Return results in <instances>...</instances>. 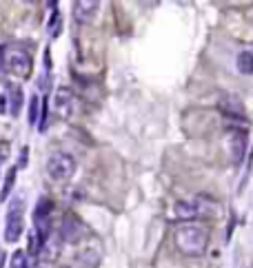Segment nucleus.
<instances>
[{
  "mask_svg": "<svg viewBox=\"0 0 253 268\" xmlns=\"http://www.w3.org/2000/svg\"><path fill=\"white\" fill-rule=\"evenodd\" d=\"M173 242H176L178 251L182 253V255L200 257V255H204L206 246H209V231L202 229V226H196V224H182L176 229Z\"/></svg>",
  "mask_w": 253,
  "mask_h": 268,
  "instance_id": "obj_1",
  "label": "nucleus"
},
{
  "mask_svg": "<svg viewBox=\"0 0 253 268\" xmlns=\"http://www.w3.org/2000/svg\"><path fill=\"white\" fill-rule=\"evenodd\" d=\"M0 60H3V66L11 76L18 78H29L31 73V56L20 47H3L0 51Z\"/></svg>",
  "mask_w": 253,
  "mask_h": 268,
  "instance_id": "obj_2",
  "label": "nucleus"
},
{
  "mask_svg": "<svg viewBox=\"0 0 253 268\" xmlns=\"http://www.w3.org/2000/svg\"><path fill=\"white\" fill-rule=\"evenodd\" d=\"M76 173V160H73L69 153H53V155L47 160V175H49L51 182H69Z\"/></svg>",
  "mask_w": 253,
  "mask_h": 268,
  "instance_id": "obj_3",
  "label": "nucleus"
},
{
  "mask_svg": "<svg viewBox=\"0 0 253 268\" xmlns=\"http://www.w3.org/2000/svg\"><path fill=\"white\" fill-rule=\"evenodd\" d=\"M23 199L16 197L13 202L9 204V211H7V224H5V239L9 244L18 242L20 235H23L25 231V219H23Z\"/></svg>",
  "mask_w": 253,
  "mask_h": 268,
  "instance_id": "obj_4",
  "label": "nucleus"
},
{
  "mask_svg": "<svg viewBox=\"0 0 253 268\" xmlns=\"http://www.w3.org/2000/svg\"><path fill=\"white\" fill-rule=\"evenodd\" d=\"M224 149L229 153V160L233 164H240L246 151V133L244 131H226L224 136Z\"/></svg>",
  "mask_w": 253,
  "mask_h": 268,
  "instance_id": "obj_5",
  "label": "nucleus"
},
{
  "mask_svg": "<svg viewBox=\"0 0 253 268\" xmlns=\"http://www.w3.org/2000/svg\"><path fill=\"white\" fill-rule=\"evenodd\" d=\"M220 111L224 113L226 118H244V104L242 100L238 96H233V93H224V96H220Z\"/></svg>",
  "mask_w": 253,
  "mask_h": 268,
  "instance_id": "obj_6",
  "label": "nucleus"
},
{
  "mask_svg": "<svg viewBox=\"0 0 253 268\" xmlns=\"http://www.w3.org/2000/svg\"><path fill=\"white\" fill-rule=\"evenodd\" d=\"M100 9V3H93V0H80V3L73 5V18H76V23L80 25H89L93 16L98 13Z\"/></svg>",
  "mask_w": 253,
  "mask_h": 268,
  "instance_id": "obj_7",
  "label": "nucleus"
},
{
  "mask_svg": "<svg viewBox=\"0 0 253 268\" xmlns=\"http://www.w3.org/2000/svg\"><path fill=\"white\" fill-rule=\"evenodd\" d=\"M200 213H202V206H200L198 202H189V199H180V202L173 204V215H176L178 219H193L198 217Z\"/></svg>",
  "mask_w": 253,
  "mask_h": 268,
  "instance_id": "obj_8",
  "label": "nucleus"
},
{
  "mask_svg": "<svg viewBox=\"0 0 253 268\" xmlns=\"http://www.w3.org/2000/svg\"><path fill=\"white\" fill-rule=\"evenodd\" d=\"M71 106H73V93H71V89L60 86V89L56 91V98H53V109H56L62 118H67L71 113Z\"/></svg>",
  "mask_w": 253,
  "mask_h": 268,
  "instance_id": "obj_9",
  "label": "nucleus"
},
{
  "mask_svg": "<svg viewBox=\"0 0 253 268\" xmlns=\"http://www.w3.org/2000/svg\"><path fill=\"white\" fill-rule=\"evenodd\" d=\"M82 235V224L78 219H65L62 226H60V237L67 239V242H76Z\"/></svg>",
  "mask_w": 253,
  "mask_h": 268,
  "instance_id": "obj_10",
  "label": "nucleus"
},
{
  "mask_svg": "<svg viewBox=\"0 0 253 268\" xmlns=\"http://www.w3.org/2000/svg\"><path fill=\"white\" fill-rule=\"evenodd\" d=\"M100 264V253L93 249H87L82 253H78L76 262H73V268H96Z\"/></svg>",
  "mask_w": 253,
  "mask_h": 268,
  "instance_id": "obj_11",
  "label": "nucleus"
},
{
  "mask_svg": "<svg viewBox=\"0 0 253 268\" xmlns=\"http://www.w3.org/2000/svg\"><path fill=\"white\" fill-rule=\"evenodd\" d=\"M238 71L244 73V76H253V53L251 51L238 53Z\"/></svg>",
  "mask_w": 253,
  "mask_h": 268,
  "instance_id": "obj_12",
  "label": "nucleus"
},
{
  "mask_svg": "<svg viewBox=\"0 0 253 268\" xmlns=\"http://www.w3.org/2000/svg\"><path fill=\"white\" fill-rule=\"evenodd\" d=\"M53 209V204H51V199H47V197H40L38 199V204H36V211H33V219H47L49 217V213Z\"/></svg>",
  "mask_w": 253,
  "mask_h": 268,
  "instance_id": "obj_13",
  "label": "nucleus"
},
{
  "mask_svg": "<svg viewBox=\"0 0 253 268\" xmlns=\"http://www.w3.org/2000/svg\"><path fill=\"white\" fill-rule=\"evenodd\" d=\"M9 91H11V98H7V100H11L9 111H11V116H18L20 109H23V89L20 86H9Z\"/></svg>",
  "mask_w": 253,
  "mask_h": 268,
  "instance_id": "obj_14",
  "label": "nucleus"
},
{
  "mask_svg": "<svg viewBox=\"0 0 253 268\" xmlns=\"http://www.w3.org/2000/svg\"><path fill=\"white\" fill-rule=\"evenodd\" d=\"M16 173H18L16 166H11V169L7 171L5 186H3V191H0V199H7V197H9V193H11V189H13V182H16Z\"/></svg>",
  "mask_w": 253,
  "mask_h": 268,
  "instance_id": "obj_15",
  "label": "nucleus"
},
{
  "mask_svg": "<svg viewBox=\"0 0 253 268\" xmlns=\"http://www.w3.org/2000/svg\"><path fill=\"white\" fill-rule=\"evenodd\" d=\"M9 268H29V257H27L25 251H16L11 255V262Z\"/></svg>",
  "mask_w": 253,
  "mask_h": 268,
  "instance_id": "obj_16",
  "label": "nucleus"
},
{
  "mask_svg": "<svg viewBox=\"0 0 253 268\" xmlns=\"http://www.w3.org/2000/svg\"><path fill=\"white\" fill-rule=\"evenodd\" d=\"M38 109H40V98L38 96H31V102H29V124H36L38 122Z\"/></svg>",
  "mask_w": 253,
  "mask_h": 268,
  "instance_id": "obj_17",
  "label": "nucleus"
},
{
  "mask_svg": "<svg viewBox=\"0 0 253 268\" xmlns=\"http://www.w3.org/2000/svg\"><path fill=\"white\" fill-rule=\"evenodd\" d=\"M27 160H29V149H27V146H25V149H23V153H20V162L16 164V169H23V166L27 164Z\"/></svg>",
  "mask_w": 253,
  "mask_h": 268,
  "instance_id": "obj_18",
  "label": "nucleus"
},
{
  "mask_svg": "<svg viewBox=\"0 0 253 268\" xmlns=\"http://www.w3.org/2000/svg\"><path fill=\"white\" fill-rule=\"evenodd\" d=\"M5 111H7V96H3V93H0V116H3Z\"/></svg>",
  "mask_w": 253,
  "mask_h": 268,
  "instance_id": "obj_19",
  "label": "nucleus"
}]
</instances>
